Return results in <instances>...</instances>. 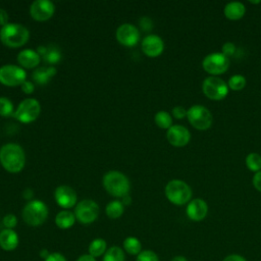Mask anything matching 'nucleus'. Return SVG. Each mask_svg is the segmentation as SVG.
Wrapping results in <instances>:
<instances>
[{
    "instance_id": "f257e3e1",
    "label": "nucleus",
    "mask_w": 261,
    "mask_h": 261,
    "mask_svg": "<svg viewBox=\"0 0 261 261\" xmlns=\"http://www.w3.org/2000/svg\"><path fill=\"white\" fill-rule=\"evenodd\" d=\"M0 163L8 172L17 173L22 170L25 163L23 149L14 143H8L0 149Z\"/></svg>"
},
{
    "instance_id": "f03ea898",
    "label": "nucleus",
    "mask_w": 261,
    "mask_h": 261,
    "mask_svg": "<svg viewBox=\"0 0 261 261\" xmlns=\"http://www.w3.org/2000/svg\"><path fill=\"white\" fill-rule=\"evenodd\" d=\"M29 30L19 23H7L0 30L1 42L7 47H20L29 41Z\"/></svg>"
},
{
    "instance_id": "7ed1b4c3",
    "label": "nucleus",
    "mask_w": 261,
    "mask_h": 261,
    "mask_svg": "<svg viewBox=\"0 0 261 261\" xmlns=\"http://www.w3.org/2000/svg\"><path fill=\"white\" fill-rule=\"evenodd\" d=\"M102 181L105 190L111 196L116 198H122L128 195L130 185L128 178L123 173L116 170L108 171L103 176Z\"/></svg>"
},
{
    "instance_id": "20e7f679",
    "label": "nucleus",
    "mask_w": 261,
    "mask_h": 261,
    "mask_svg": "<svg viewBox=\"0 0 261 261\" xmlns=\"http://www.w3.org/2000/svg\"><path fill=\"white\" fill-rule=\"evenodd\" d=\"M48 217V207L40 200L29 202L22 209V219L30 226L43 224Z\"/></svg>"
},
{
    "instance_id": "39448f33",
    "label": "nucleus",
    "mask_w": 261,
    "mask_h": 261,
    "mask_svg": "<svg viewBox=\"0 0 261 261\" xmlns=\"http://www.w3.org/2000/svg\"><path fill=\"white\" fill-rule=\"evenodd\" d=\"M165 196L169 202L174 205H184L192 197L190 186L180 179H172L165 187Z\"/></svg>"
},
{
    "instance_id": "423d86ee",
    "label": "nucleus",
    "mask_w": 261,
    "mask_h": 261,
    "mask_svg": "<svg viewBox=\"0 0 261 261\" xmlns=\"http://www.w3.org/2000/svg\"><path fill=\"white\" fill-rule=\"evenodd\" d=\"M187 117L190 123L199 130H205L212 124L211 112L203 105H193L188 109Z\"/></svg>"
},
{
    "instance_id": "0eeeda50",
    "label": "nucleus",
    "mask_w": 261,
    "mask_h": 261,
    "mask_svg": "<svg viewBox=\"0 0 261 261\" xmlns=\"http://www.w3.org/2000/svg\"><path fill=\"white\" fill-rule=\"evenodd\" d=\"M40 112L41 106L39 101L28 98L18 104L16 110L13 112V116L22 123H30L37 119Z\"/></svg>"
},
{
    "instance_id": "6e6552de",
    "label": "nucleus",
    "mask_w": 261,
    "mask_h": 261,
    "mask_svg": "<svg viewBox=\"0 0 261 261\" xmlns=\"http://www.w3.org/2000/svg\"><path fill=\"white\" fill-rule=\"evenodd\" d=\"M202 90L207 98L218 101L226 97L228 93V86L223 80L211 75L204 80L202 84Z\"/></svg>"
},
{
    "instance_id": "1a4fd4ad",
    "label": "nucleus",
    "mask_w": 261,
    "mask_h": 261,
    "mask_svg": "<svg viewBox=\"0 0 261 261\" xmlns=\"http://www.w3.org/2000/svg\"><path fill=\"white\" fill-rule=\"evenodd\" d=\"M202 66L205 71L212 75L225 72L229 66V58L222 52H213L204 57Z\"/></svg>"
},
{
    "instance_id": "9d476101",
    "label": "nucleus",
    "mask_w": 261,
    "mask_h": 261,
    "mask_svg": "<svg viewBox=\"0 0 261 261\" xmlns=\"http://www.w3.org/2000/svg\"><path fill=\"white\" fill-rule=\"evenodd\" d=\"M27 73L20 66L6 64L0 67V83L8 87L21 86L25 82Z\"/></svg>"
},
{
    "instance_id": "9b49d317",
    "label": "nucleus",
    "mask_w": 261,
    "mask_h": 261,
    "mask_svg": "<svg viewBox=\"0 0 261 261\" xmlns=\"http://www.w3.org/2000/svg\"><path fill=\"white\" fill-rule=\"evenodd\" d=\"M75 218L83 224H90L94 222L99 216L98 204L90 199L83 200L77 203L74 209Z\"/></svg>"
},
{
    "instance_id": "f8f14e48",
    "label": "nucleus",
    "mask_w": 261,
    "mask_h": 261,
    "mask_svg": "<svg viewBox=\"0 0 261 261\" xmlns=\"http://www.w3.org/2000/svg\"><path fill=\"white\" fill-rule=\"evenodd\" d=\"M54 11L55 6L49 0H36L30 7L31 16L38 21H45L51 18Z\"/></svg>"
},
{
    "instance_id": "ddd939ff",
    "label": "nucleus",
    "mask_w": 261,
    "mask_h": 261,
    "mask_svg": "<svg viewBox=\"0 0 261 261\" xmlns=\"http://www.w3.org/2000/svg\"><path fill=\"white\" fill-rule=\"evenodd\" d=\"M116 40L123 46L132 47L140 40L139 30L132 23H122L116 30Z\"/></svg>"
},
{
    "instance_id": "4468645a",
    "label": "nucleus",
    "mask_w": 261,
    "mask_h": 261,
    "mask_svg": "<svg viewBox=\"0 0 261 261\" xmlns=\"http://www.w3.org/2000/svg\"><path fill=\"white\" fill-rule=\"evenodd\" d=\"M54 198L56 203L65 209L71 208L76 204L77 196L75 191L69 186H59L54 192Z\"/></svg>"
},
{
    "instance_id": "2eb2a0df",
    "label": "nucleus",
    "mask_w": 261,
    "mask_h": 261,
    "mask_svg": "<svg viewBox=\"0 0 261 261\" xmlns=\"http://www.w3.org/2000/svg\"><path fill=\"white\" fill-rule=\"evenodd\" d=\"M166 138L168 142L174 147H184L191 140V134L187 127L184 125L175 124L171 125L166 133Z\"/></svg>"
},
{
    "instance_id": "dca6fc26",
    "label": "nucleus",
    "mask_w": 261,
    "mask_h": 261,
    "mask_svg": "<svg viewBox=\"0 0 261 261\" xmlns=\"http://www.w3.org/2000/svg\"><path fill=\"white\" fill-rule=\"evenodd\" d=\"M164 49V43L159 36L149 35L143 39L142 50L149 57L159 56Z\"/></svg>"
},
{
    "instance_id": "f3484780",
    "label": "nucleus",
    "mask_w": 261,
    "mask_h": 261,
    "mask_svg": "<svg viewBox=\"0 0 261 261\" xmlns=\"http://www.w3.org/2000/svg\"><path fill=\"white\" fill-rule=\"evenodd\" d=\"M187 215L191 220L201 221L203 220L208 212L207 203L202 199H194L187 206Z\"/></svg>"
},
{
    "instance_id": "a211bd4d",
    "label": "nucleus",
    "mask_w": 261,
    "mask_h": 261,
    "mask_svg": "<svg viewBox=\"0 0 261 261\" xmlns=\"http://www.w3.org/2000/svg\"><path fill=\"white\" fill-rule=\"evenodd\" d=\"M40 61L41 56L37 51L32 49H24L17 54V62L24 68H34L39 65Z\"/></svg>"
},
{
    "instance_id": "6ab92c4d",
    "label": "nucleus",
    "mask_w": 261,
    "mask_h": 261,
    "mask_svg": "<svg viewBox=\"0 0 261 261\" xmlns=\"http://www.w3.org/2000/svg\"><path fill=\"white\" fill-rule=\"evenodd\" d=\"M18 236L13 229L5 228L0 232V247L4 251H13L18 246Z\"/></svg>"
},
{
    "instance_id": "aec40b11",
    "label": "nucleus",
    "mask_w": 261,
    "mask_h": 261,
    "mask_svg": "<svg viewBox=\"0 0 261 261\" xmlns=\"http://www.w3.org/2000/svg\"><path fill=\"white\" fill-rule=\"evenodd\" d=\"M39 55L49 64H55L59 62L61 59V53L57 46L49 45V46H40L37 50Z\"/></svg>"
},
{
    "instance_id": "412c9836",
    "label": "nucleus",
    "mask_w": 261,
    "mask_h": 261,
    "mask_svg": "<svg viewBox=\"0 0 261 261\" xmlns=\"http://www.w3.org/2000/svg\"><path fill=\"white\" fill-rule=\"evenodd\" d=\"M246 12L245 5L239 1H232L224 6V15L226 18L231 20L240 19Z\"/></svg>"
},
{
    "instance_id": "4be33fe9",
    "label": "nucleus",
    "mask_w": 261,
    "mask_h": 261,
    "mask_svg": "<svg viewBox=\"0 0 261 261\" xmlns=\"http://www.w3.org/2000/svg\"><path fill=\"white\" fill-rule=\"evenodd\" d=\"M55 74H56V68L54 66H42V67H38L33 72L32 77L39 85H45Z\"/></svg>"
},
{
    "instance_id": "5701e85b",
    "label": "nucleus",
    "mask_w": 261,
    "mask_h": 261,
    "mask_svg": "<svg viewBox=\"0 0 261 261\" xmlns=\"http://www.w3.org/2000/svg\"><path fill=\"white\" fill-rule=\"evenodd\" d=\"M75 215L74 213L68 210H62L57 213L55 216V223L61 229H67L71 227L75 222Z\"/></svg>"
},
{
    "instance_id": "b1692460",
    "label": "nucleus",
    "mask_w": 261,
    "mask_h": 261,
    "mask_svg": "<svg viewBox=\"0 0 261 261\" xmlns=\"http://www.w3.org/2000/svg\"><path fill=\"white\" fill-rule=\"evenodd\" d=\"M107 249V244L103 239H95L89 245V254L93 257H100L105 254Z\"/></svg>"
},
{
    "instance_id": "393cba45",
    "label": "nucleus",
    "mask_w": 261,
    "mask_h": 261,
    "mask_svg": "<svg viewBox=\"0 0 261 261\" xmlns=\"http://www.w3.org/2000/svg\"><path fill=\"white\" fill-rule=\"evenodd\" d=\"M105 211L109 218L116 219L122 215V213L124 211V206L121 203V201H118V200L111 201L107 204Z\"/></svg>"
},
{
    "instance_id": "a878e982",
    "label": "nucleus",
    "mask_w": 261,
    "mask_h": 261,
    "mask_svg": "<svg viewBox=\"0 0 261 261\" xmlns=\"http://www.w3.org/2000/svg\"><path fill=\"white\" fill-rule=\"evenodd\" d=\"M123 249L129 255H139L142 252V244L135 237H127L123 241Z\"/></svg>"
},
{
    "instance_id": "bb28decb",
    "label": "nucleus",
    "mask_w": 261,
    "mask_h": 261,
    "mask_svg": "<svg viewBox=\"0 0 261 261\" xmlns=\"http://www.w3.org/2000/svg\"><path fill=\"white\" fill-rule=\"evenodd\" d=\"M103 261H125L124 251L118 246H112L106 250Z\"/></svg>"
},
{
    "instance_id": "cd10ccee",
    "label": "nucleus",
    "mask_w": 261,
    "mask_h": 261,
    "mask_svg": "<svg viewBox=\"0 0 261 261\" xmlns=\"http://www.w3.org/2000/svg\"><path fill=\"white\" fill-rule=\"evenodd\" d=\"M155 123L161 128H169L172 125V117L166 111H158L154 117Z\"/></svg>"
},
{
    "instance_id": "c85d7f7f",
    "label": "nucleus",
    "mask_w": 261,
    "mask_h": 261,
    "mask_svg": "<svg viewBox=\"0 0 261 261\" xmlns=\"http://www.w3.org/2000/svg\"><path fill=\"white\" fill-rule=\"evenodd\" d=\"M246 166L254 172H258L261 170V155L258 153H250L246 157Z\"/></svg>"
},
{
    "instance_id": "c756f323",
    "label": "nucleus",
    "mask_w": 261,
    "mask_h": 261,
    "mask_svg": "<svg viewBox=\"0 0 261 261\" xmlns=\"http://www.w3.org/2000/svg\"><path fill=\"white\" fill-rule=\"evenodd\" d=\"M227 86L233 91H240L246 86V77L242 74H234L228 80Z\"/></svg>"
},
{
    "instance_id": "7c9ffc66",
    "label": "nucleus",
    "mask_w": 261,
    "mask_h": 261,
    "mask_svg": "<svg viewBox=\"0 0 261 261\" xmlns=\"http://www.w3.org/2000/svg\"><path fill=\"white\" fill-rule=\"evenodd\" d=\"M13 114V104L6 97H0V115L7 117Z\"/></svg>"
},
{
    "instance_id": "2f4dec72",
    "label": "nucleus",
    "mask_w": 261,
    "mask_h": 261,
    "mask_svg": "<svg viewBox=\"0 0 261 261\" xmlns=\"http://www.w3.org/2000/svg\"><path fill=\"white\" fill-rule=\"evenodd\" d=\"M136 261H159L157 254L151 250H143L138 256Z\"/></svg>"
},
{
    "instance_id": "473e14b6",
    "label": "nucleus",
    "mask_w": 261,
    "mask_h": 261,
    "mask_svg": "<svg viewBox=\"0 0 261 261\" xmlns=\"http://www.w3.org/2000/svg\"><path fill=\"white\" fill-rule=\"evenodd\" d=\"M3 225L6 227V228H8V229H12L13 227H15L16 226V224H17V218H16V216L14 215V214H7V215H5L4 216V218H3Z\"/></svg>"
},
{
    "instance_id": "72a5a7b5",
    "label": "nucleus",
    "mask_w": 261,
    "mask_h": 261,
    "mask_svg": "<svg viewBox=\"0 0 261 261\" xmlns=\"http://www.w3.org/2000/svg\"><path fill=\"white\" fill-rule=\"evenodd\" d=\"M236 51V46L233 43L231 42H226L223 46H222V53L227 56L229 58V56H231Z\"/></svg>"
},
{
    "instance_id": "f704fd0d",
    "label": "nucleus",
    "mask_w": 261,
    "mask_h": 261,
    "mask_svg": "<svg viewBox=\"0 0 261 261\" xmlns=\"http://www.w3.org/2000/svg\"><path fill=\"white\" fill-rule=\"evenodd\" d=\"M187 112L188 110H186L182 106H175L172 109V115L177 119H181L187 116Z\"/></svg>"
},
{
    "instance_id": "c9c22d12",
    "label": "nucleus",
    "mask_w": 261,
    "mask_h": 261,
    "mask_svg": "<svg viewBox=\"0 0 261 261\" xmlns=\"http://www.w3.org/2000/svg\"><path fill=\"white\" fill-rule=\"evenodd\" d=\"M44 261H66V258L61 253L53 252Z\"/></svg>"
},
{
    "instance_id": "e433bc0d",
    "label": "nucleus",
    "mask_w": 261,
    "mask_h": 261,
    "mask_svg": "<svg viewBox=\"0 0 261 261\" xmlns=\"http://www.w3.org/2000/svg\"><path fill=\"white\" fill-rule=\"evenodd\" d=\"M21 90L25 94H32L34 92V90H35V86H34V84L32 82L25 81L21 85Z\"/></svg>"
},
{
    "instance_id": "4c0bfd02",
    "label": "nucleus",
    "mask_w": 261,
    "mask_h": 261,
    "mask_svg": "<svg viewBox=\"0 0 261 261\" xmlns=\"http://www.w3.org/2000/svg\"><path fill=\"white\" fill-rule=\"evenodd\" d=\"M253 185L257 191L261 192V170L258 172H255L253 176Z\"/></svg>"
},
{
    "instance_id": "58836bf2",
    "label": "nucleus",
    "mask_w": 261,
    "mask_h": 261,
    "mask_svg": "<svg viewBox=\"0 0 261 261\" xmlns=\"http://www.w3.org/2000/svg\"><path fill=\"white\" fill-rule=\"evenodd\" d=\"M140 25L144 31H150L152 29V21L148 17H143L140 19Z\"/></svg>"
},
{
    "instance_id": "ea45409f",
    "label": "nucleus",
    "mask_w": 261,
    "mask_h": 261,
    "mask_svg": "<svg viewBox=\"0 0 261 261\" xmlns=\"http://www.w3.org/2000/svg\"><path fill=\"white\" fill-rule=\"evenodd\" d=\"M7 23H8V14L4 9L0 8V25L4 27Z\"/></svg>"
},
{
    "instance_id": "a19ab883",
    "label": "nucleus",
    "mask_w": 261,
    "mask_h": 261,
    "mask_svg": "<svg viewBox=\"0 0 261 261\" xmlns=\"http://www.w3.org/2000/svg\"><path fill=\"white\" fill-rule=\"evenodd\" d=\"M222 261H247L243 256L238 254H231L226 256Z\"/></svg>"
},
{
    "instance_id": "79ce46f5",
    "label": "nucleus",
    "mask_w": 261,
    "mask_h": 261,
    "mask_svg": "<svg viewBox=\"0 0 261 261\" xmlns=\"http://www.w3.org/2000/svg\"><path fill=\"white\" fill-rule=\"evenodd\" d=\"M76 261H96V259L90 254H83L76 259Z\"/></svg>"
},
{
    "instance_id": "37998d69",
    "label": "nucleus",
    "mask_w": 261,
    "mask_h": 261,
    "mask_svg": "<svg viewBox=\"0 0 261 261\" xmlns=\"http://www.w3.org/2000/svg\"><path fill=\"white\" fill-rule=\"evenodd\" d=\"M22 195L24 199H31L33 197V191L31 189H25Z\"/></svg>"
},
{
    "instance_id": "c03bdc74",
    "label": "nucleus",
    "mask_w": 261,
    "mask_h": 261,
    "mask_svg": "<svg viewBox=\"0 0 261 261\" xmlns=\"http://www.w3.org/2000/svg\"><path fill=\"white\" fill-rule=\"evenodd\" d=\"M49 255H50V252H49L47 249H42V250L40 251V257L43 258L44 260H45Z\"/></svg>"
},
{
    "instance_id": "a18cd8bd",
    "label": "nucleus",
    "mask_w": 261,
    "mask_h": 261,
    "mask_svg": "<svg viewBox=\"0 0 261 261\" xmlns=\"http://www.w3.org/2000/svg\"><path fill=\"white\" fill-rule=\"evenodd\" d=\"M130 202H132V199H130V197H129L128 195L122 197V201H121L122 204H124V205H129Z\"/></svg>"
},
{
    "instance_id": "49530a36",
    "label": "nucleus",
    "mask_w": 261,
    "mask_h": 261,
    "mask_svg": "<svg viewBox=\"0 0 261 261\" xmlns=\"http://www.w3.org/2000/svg\"><path fill=\"white\" fill-rule=\"evenodd\" d=\"M171 261H188V260L184 256H175L171 259Z\"/></svg>"
},
{
    "instance_id": "de8ad7c7",
    "label": "nucleus",
    "mask_w": 261,
    "mask_h": 261,
    "mask_svg": "<svg viewBox=\"0 0 261 261\" xmlns=\"http://www.w3.org/2000/svg\"><path fill=\"white\" fill-rule=\"evenodd\" d=\"M250 3H254V4H257V3H260V1H250Z\"/></svg>"
}]
</instances>
